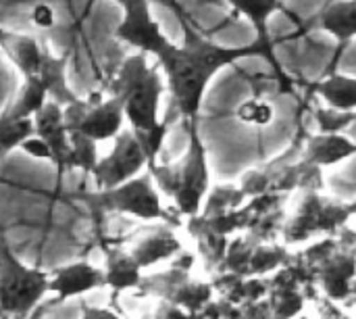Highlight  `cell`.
I'll return each instance as SVG.
<instances>
[{"mask_svg":"<svg viewBox=\"0 0 356 319\" xmlns=\"http://www.w3.org/2000/svg\"><path fill=\"white\" fill-rule=\"evenodd\" d=\"M33 136L46 146L50 155V163L56 167L58 176L75 171L73 153H71V132L65 123L63 104L54 100H46V104L31 117Z\"/></svg>","mask_w":356,"mask_h":319,"instance_id":"cell-10","label":"cell"},{"mask_svg":"<svg viewBox=\"0 0 356 319\" xmlns=\"http://www.w3.org/2000/svg\"><path fill=\"white\" fill-rule=\"evenodd\" d=\"M29 136H33L31 119H10L6 115H0V157H6L15 148H21V144Z\"/></svg>","mask_w":356,"mask_h":319,"instance_id":"cell-23","label":"cell"},{"mask_svg":"<svg viewBox=\"0 0 356 319\" xmlns=\"http://www.w3.org/2000/svg\"><path fill=\"white\" fill-rule=\"evenodd\" d=\"M104 284L108 290L115 295L127 293V290H138L144 278V270L138 265L129 249L123 247H106L104 249Z\"/></svg>","mask_w":356,"mask_h":319,"instance_id":"cell-16","label":"cell"},{"mask_svg":"<svg viewBox=\"0 0 356 319\" xmlns=\"http://www.w3.org/2000/svg\"><path fill=\"white\" fill-rule=\"evenodd\" d=\"M234 13L248 19L257 31V40L271 48L269 42V19L277 10H284V0H223Z\"/></svg>","mask_w":356,"mask_h":319,"instance_id":"cell-20","label":"cell"},{"mask_svg":"<svg viewBox=\"0 0 356 319\" xmlns=\"http://www.w3.org/2000/svg\"><path fill=\"white\" fill-rule=\"evenodd\" d=\"M315 119L319 123V132H342L355 121L356 113H340L325 107L315 111Z\"/></svg>","mask_w":356,"mask_h":319,"instance_id":"cell-26","label":"cell"},{"mask_svg":"<svg viewBox=\"0 0 356 319\" xmlns=\"http://www.w3.org/2000/svg\"><path fill=\"white\" fill-rule=\"evenodd\" d=\"M81 319H123L117 316L113 309H100V307H92V305H83L81 307Z\"/></svg>","mask_w":356,"mask_h":319,"instance_id":"cell-28","label":"cell"},{"mask_svg":"<svg viewBox=\"0 0 356 319\" xmlns=\"http://www.w3.org/2000/svg\"><path fill=\"white\" fill-rule=\"evenodd\" d=\"M273 319H280V318H273Z\"/></svg>","mask_w":356,"mask_h":319,"instance_id":"cell-29","label":"cell"},{"mask_svg":"<svg viewBox=\"0 0 356 319\" xmlns=\"http://www.w3.org/2000/svg\"><path fill=\"white\" fill-rule=\"evenodd\" d=\"M302 157L313 167H334L356 157V142L342 132H319L307 140Z\"/></svg>","mask_w":356,"mask_h":319,"instance_id":"cell-14","label":"cell"},{"mask_svg":"<svg viewBox=\"0 0 356 319\" xmlns=\"http://www.w3.org/2000/svg\"><path fill=\"white\" fill-rule=\"evenodd\" d=\"M184 251L173 226L159 221L140 228L129 238V253L142 270H150L163 261H173Z\"/></svg>","mask_w":356,"mask_h":319,"instance_id":"cell-11","label":"cell"},{"mask_svg":"<svg viewBox=\"0 0 356 319\" xmlns=\"http://www.w3.org/2000/svg\"><path fill=\"white\" fill-rule=\"evenodd\" d=\"M123 6V19L115 29V38L134 46L140 52L159 56L171 40L156 23L150 0H115Z\"/></svg>","mask_w":356,"mask_h":319,"instance_id":"cell-9","label":"cell"},{"mask_svg":"<svg viewBox=\"0 0 356 319\" xmlns=\"http://www.w3.org/2000/svg\"><path fill=\"white\" fill-rule=\"evenodd\" d=\"M315 27L325 31L338 42L334 65L340 61L342 52L356 38V0H336L325 6L315 19Z\"/></svg>","mask_w":356,"mask_h":319,"instance_id":"cell-15","label":"cell"},{"mask_svg":"<svg viewBox=\"0 0 356 319\" xmlns=\"http://www.w3.org/2000/svg\"><path fill=\"white\" fill-rule=\"evenodd\" d=\"M188 150L177 163H152L148 167L156 188L169 196L181 217H194L202 211L211 190L209 159L196 121H188Z\"/></svg>","mask_w":356,"mask_h":319,"instance_id":"cell-3","label":"cell"},{"mask_svg":"<svg viewBox=\"0 0 356 319\" xmlns=\"http://www.w3.org/2000/svg\"><path fill=\"white\" fill-rule=\"evenodd\" d=\"M188 232L194 236L196 244H198V253L204 261V267L213 274L219 263L223 261L225 257V251H227V236L223 234H217L215 230H211L200 215H194V217H188Z\"/></svg>","mask_w":356,"mask_h":319,"instance_id":"cell-19","label":"cell"},{"mask_svg":"<svg viewBox=\"0 0 356 319\" xmlns=\"http://www.w3.org/2000/svg\"><path fill=\"white\" fill-rule=\"evenodd\" d=\"M77 199L100 215L119 213L140 221H165L169 226H177L171 213L163 207L159 188L148 169L115 188L77 194Z\"/></svg>","mask_w":356,"mask_h":319,"instance_id":"cell-4","label":"cell"},{"mask_svg":"<svg viewBox=\"0 0 356 319\" xmlns=\"http://www.w3.org/2000/svg\"><path fill=\"white\" fill-rule=\"evenodd\" d=\"M0 48L8 61L19 69L23 79H38L50 46L44 38L25 31H10L0 27Z\"/></svg>","mask_w":356,"mask_h":319,"instance_id":"cell-13","label":"cell"},{"mask_svg":"<svg viewBox=\"0 0 356 319\" xmlns=\"http://www.w3.org/2000/svg\"><path fill=\"white\" fill-rule=\"evenodd\" d=\"M67 63H69V56L65 52H60V54L48 52L46 61L42 65V71L38 75V79L44 84V88L48 92V98L63 107H67L69 102H73L77 98L67 84Z\"/></svg>","mask_w":356,"mask_h":319,"instance_id":"cell-18","label":"cell"},{"mask_svg":"<svg viewBox=\"0 0 356 319\" xmlns=\"http://www.w3.org/2000/svg\"><path fill=\"white\" fill-rule=\"evenodd\" d=\"M315 94L334 111L356 113V77L353 75L330 73L315 84Z\"/></svg>","mask_w":356,"mask_h":319,"instance_id":"cell-17","label":"cell"},{"mask_svg":"<svg viewBox=\"0 0 356 319\" xmlns=\"http://www.w3.org/2000/svg\"><path fill=\"white\" fill-rule=\"evenodd\" d=\"M63 115L69 132H79L96 142L113 140L125 123L123 100L113 94H108L106 98L77 96L73 102L63 107Z\"/></svg>","mask_w":356,"mask_h":319,"instance_id":"cell-7","label":"cell"},{"mask_svg":"<svg viewBox=\"0 0 356 319\" xmlns=\"http://www.w3.org/2000/svg\"><path fill=\"white\" fill-rule=\"evenodd\" d=\"M152 319H196V313H192V311H188V309L175 305V303L159 301Z\"/></svg>","mask_w":356,"mask_h":319,"instance_id":"cell-27","label":"cell"},{"mask_svg":"<svg viewBox=\"0 0 356 319\" xmlns=\"http://www.w3.org/2000/svg\"><path fill=\"white\" fill-rule=\"evenodd\" d=\"M48 282V293L54 295V303H63L69 299L83 297L92 290L106 288L104 284V272L102 267H96L88 261H73L67 265H60L52 270Z\"/></svg>","mask_w":356,"mask_h":319,"instance_id":"cell-12","label":"cell"},{"mask_svg":"<svg viewBox=\"0 0 356 319\" xmlns=\"http://www.w3.org/2000/svg\"><path fill=\"white\" fill-rule=\"evenodd\" d=\"M181 29H184V44L171 42L156 56V61L165 75L167 90L179 115L186 121H196L209 84L221 69L238 63L244 56H254V54L269 59L271 65L277 67V63L273 61V50L259 40L248 46L232 48L207 40L188 21H181Z\"/></svg>","mask_w":356,"mask_h":319,"instance_id":"cell-1","label":"cell"},{"mask_svg":"<svg viewBox=\"0 0 356 319\" xmlns=\"http://www.w3.org/2000/svg\"><path fill=\"white\" fill-rule=\"evenodd\" d=\"M71 153H73V167L83 173H92L100 159L98 142L79 132H71Z\"/></svg>","mask_w":356,"mask_h":319,"instance_id":"cell-24","label":"cell"},{"mask_svg":"<svg viewBox=\"0 0 356 319\" xmlns=\"http://www.w3.org/2000/svg\"><path fill=\"white\" fill-rule=\"evenodd\" d=\"M292 261V255L288 253L286 247L280 244H267V242H257L252 257H250V278H267L280 267L288 265Z\"/></svg>","mask_w":356,"mask_h":319,"instance_id":"cell-22","label":"cell"},{"mask_svg":"<svg viewBox=\"0 0 356 319\" xmlns=\"http://www.w3.org/2000/svg\"><path fill=\"white\" fill-rule=\"evenodd\" d=\"M48 272L23 263L0 236V318L31 319L48 295Z\"/></svg>","mask_w":356,"mask_h":319,"instance_id":"cell-5","label":"cell"},{"mask_svg":"<svg viewBox=\"0 0 356 319\" xmlns=\"http://www.w3.org/2000/svg\"><path fill=\"white\" fill-rule=\"evenodd\" d=\"M113 140L111 153L98 159L92 171L96 190L115 188L148 169V157L131 130H121Z\"/></svg>","mask_w":356,"mask_h":319,"instance_id":"cell-8","label":"cell"},{"mask_svg":"<svg viewBox=\"0 0 356 319\" xmlns=\"http://www.w3.org/2000/svg\"><path fill=\"white\" fill-rule=\"evenodd\" d=\"M273 109L269 102H265L263 98H248L240 104L238 109V117L240 121L248 123V125H259V127H265L273 121Z\"/></svg>","mask_w":356,"mask_h":319,"instance_id":"cell-25","label":"cell"},{"mask_svg":"<svg viewBox=\"0 0 356 319\" xmlns=\"http://www.w3.org/2000/svg\"><path fill=\"white\" fill-rule=\"evenodd\" d=\"M194 257L190 253H179L167 272L144 276L142 284L138 286L142 297H154L159 301L175 303L192 313H198L207 303L213 301L215 290L211 282H200L190 276V267Z\"/></svg>","mask_w":356,"mask_h":319,"instance_id":"cell-6","label":"cell"},{"mask_svg":"<svg viewBox=\"0 0 356 319\" xmlns=\"http://www.w3.org/2000/svg\"><path fill=\"white\" fill-rule=\"evenodd\" d=\"M165 90L167 84L161 67L148 65V54L140 50L121 63L111 84V94L123 100L125 121L136 134L154 132L169 123L159 117L161 96Z\"/></svg>","mask_w":356,"mask_h":319,"instance_id":"cell-2","label":"cell"},{"mask_svg":"<svg viewBox=\"0 0 356 319\" xmlns=\"http://www.w3.org/2000/svg\"><path fill=\"white\" fill-rule=\"evenodd\" d=\"M46 100H48V92L40 79H23L19 94L2 115L10 119H31L46 104Z\"/></svg>","mask_w":356,"mask_h":319,"instance_id":"cell-21","label":"cell"}]
</instances>
